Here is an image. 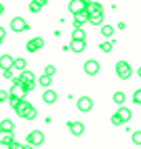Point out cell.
<instances>
[{
	"label": "cell",
	"instance_id": "30bf717a",
	"mask_svg": "<svg viewBox=\"0 0 141 149\" xmlns=\"http://www.w3.org/2000/svg\"><path fill=\"white\" fill-rule=\"evenodd\" d=\"M67 128H69V132H72L74 136L84 134V124L82 122H67Z\"/></svg>",
	"mask_w": 141,
	"mask_h": 149
},
{
	"label": "cell",
	"instance_id": "1f68e13d",
	"mask_svg": "<svg viewBox=\"0 0 141 149\" xmlns=\"http://www.w3.org/2000/svg\"><path fill=\"white\" fill-rule=\"evenodd\" d=\"M29 11H32V13H38V11H40V4L32 0V2H29Z\"/></svg>",
	"mask_w": 141,
	"mask_h": 149
},
{
	"label": "cell",
	"instance_id": "e0dca14e",
	"mask_svg": "<svg viewBox=\"0 0 141 149\" xmlns=\"http://www.w3.org/2000/svg\"><path fill=\"white\" fill-rule=\"evenodd\" d=\"M88 23L101 25V23H103V13H90V15H88Z\"/></svg>",
	"mask_w": 141,
	"mask_h": 149
},
{
	"label": "cell",
	"instance_id": "f546056e",
	"mask_svg": "<svg viewBox=\"0 0 141 149\" xmlns=\"http://www.w3.org/2000/svg\"><path fill=\"white\" fill-rule=\"evenodd\" d=\"M36 116H38V111H36V109L32 107V109H29V111H27V116H25V120H36Z\"/></svg>",
	"mask_w": 141,
	"mask_h": 149
},
{
	"label": "cell",
	"instance_id": "6da1fadb",
	"mask_svg": "<svg viewBox=\"0 0 141 149\" xmlns=\"http://www.w3.org/2000/svg\"><path fill=\"white\" fill-rule=\"evenodd\" d=\"M116 74H118L120 80H128L133 76V67L128 65V61H118L116 63Z\"/></svg>",
	"mask_w": 141,
	"mask_h": 149
},
{
	"label": "cell",
	"instance_id": "7a4b0ae2",
	"mask_svg": "<svg viewBox=\"0 0 141 149\" xmlns=\"http://www.w3.org/2000/svg\"><path fill=\"white\" fill-rule=\"evenodd\" d=\"M25 86L21 84V80H19V78H15V80H13V86H11V97L13 99H19V101H23V99H25Z\"/></svg>",
	"mask_w": 141,
	"mask_h": 149
},
{
	"label": "cell",
	"instance_id": "d4e9b609",
	"mask_svg": "<svg viewBox=\"0 0 141 149\" xmlns=\"http://www.w3.org/2000/svg\"><path fill=\"white\" fill-rule=\"evenodd\" d=\"M42 74H46V76H51V78H53V76L57 74V67H55V65H46Z\"/></svg>",
	"mask_w": 141,
	"mask_h": 149
},
{
	"label": "cell",
	"instance_id": "7c38bea8",
	"mask_svg": "<svg viewBox=\"0 0 141 149\" xmlns=\"http://www.w3.org/2000/svg\"><path fill=\"white\" fill-rule=\"evenodd\" d=\"M82 23H88V11H82V13L74 15V27H80Z\"/></svg>",
	"mask_w": 141,
	"mask_h": 149
},
{
	"label": "cell",
	"instance_id": "836d02e7",
	"mask_svg": "<svg viewBox=\"0 0 141 149\" xmlns=\"http://www.w3.org/2000/svg\"><path fill=\"white\" fill-rule=\"evenodd\" d=\"M2 76L6 78V80H11V78H13V74H11V69H2Z\"/></svg>",
	"mask_w": 141,
	"mask_h": 149
},
{
	"label": "cell",
	"instance_id": "ba28073f",
	"mask_svg": "<svg viewBox=\"0 0 141 149\" xmlns=\"http://www.w3.org/2000/svg\"><path fill=\"white\" fill-rule=\"evenodd\" d=\"M84 74H86V76H97V74H99V61L88 59V61L84 63Z\"/></svg>",
	"mask_w": 141,
	"mask_h": 149
},
{
	"label": "cell",
	"instance_id": "9c48e42d",
	"mask_svg": "<svg viewBox=\"0 0 141 149\" xmlns=\"http://www.w3.org/2000/svg\"><path fill=\"white\" fill-rule=\"evenodd\" d=\"M29 109H32V103H29V101H25V99H23V101H19V103H17L15 111H17V116H19V118H25Z\"/></svg>",
	"mask_w": 141,
	"mask_h": 149
},
{
	"label": "cell",
	"instance_id": "74e56055",
	"mask_svg": "<svg viewBox=\"0 0 141 149\" xmlns=\"http://www.w3.org/2000/svg\"><path fill=\"white\" fill-rule=\"evenodd\" d=\"M82 2H84V4H86V6H88V4H90V2H93V0H82Z\"/></svg>",
	"mask_w": 141,
	"mask_h": 149
},
{
	"label": "cell",
	"instance_id": "8992f818",
	"mask_svg": "<svg viewBox=\"0 0 141 149\" xmlns=\"http://www.w3.org/2000/svg\"><path fill=\"white\" fill-rule=\"evenodd\" d=\"M42 48H44V40H42V38H32V40L25 44L27 53H36V51H42Z\"/></svg>",
	"mask_w": 141,
	"mask_h": 149
},
{
	"label": "cell",
	"instance_id": "8d00e7d4",
	"mask_svg": "<svg viewBox=\"0 0 141 149\" xmlns=\"http://www.w3.org/2000/svg\"><path fill=\"white\" fill-rule=\"evenodd\" d=\"M4 13V6H2V2H0V15H2Z\"/></svg>",
	"mask_w": 141,
	"mask_h": 149
},
{
	"label": "cell",
	"instance_id": "ffe728a7",
	"mask_svg": "<svg viewBox=\"0 0 141 149\" xmlns=\"http://www.w3.org/2000/svg\"><path fill=\"white\" fill-rule=\"evenodd\" d=\"M0 130H8V132H13V130H15L13 120H2V122H0Z\"/></svg>",
	"mask_w": 141,
	"mask_h": 149
},
{
	"label": "cell",
	"instance_id": "9a60e30c",
	"mask_svg": "<svg viewBox=\"0 0 141 149\" xmlns=\"http://www.w3.org/2000/svg\"><path fill=\"white\" fill-rule=\"evenodd\" d=\"M42 101H44L46 105H53V103L57 101V93H55V91H51V88H48V91H44V95H42Z\"/></svg>",
	"mask_w": 141,
	"mask_h": 149
},
{
	"label": "cell",
	"instance_id": "4fadbf2b",
	"mask_svg": "<svg viewBox=\"0 0 141 149\" xmlns=\"http://www.w3.org/2000/svg\"><path fill=\"white\" fill-rule=\"evenodd\" d=\"M13 63H15V59L11 55H2L0 57V67L2 69H13Z\"/></svg>",
	"mask_w": 141,
	"mask_h": 149
},
{
	"label": "cell",
	"instance_id": "ab89813d",
	"mask_svg": "<svg viewBox=\"0 0 141 149\" xmlns=\"http://www.w3.org/2000/svg\"><path fill=\"white\" fill-rule=\"evenodd\" d=\"M25 149H34V145H27V147H25Z\"/></svg>",
	"mask_w": 141,
	"mask_h": 149
},
{
	"label": "cell",
	"instance_id": "cb8c5ba5",
	"mask_svg": "<svg viewBox=\"0 0 141 149\" xmlns=\"http://www.w3.org/2000/svg\"><path fill=\"white\" fill-rule=\"evenodd\" d=\"M101 36L103 38H112L114 36V27L112 25H101Z\"/></svg>",
	"mask_w": 141,
	"mask_h": 149
},
{
	"label": "cell",
	"instance_id": "603a6c76",
	"mask_svg": "<svg viewBox=\"0 0 141 149\" xmlns=\"http://www.w3.org/2000/svg\"><path fill=\"white\" fill-rule=\"evenodd\" d=\"M72 40H84V29H82V27H74Z\"/></svg>",
	"mask_w": 141,
	"mask_h": 149
},
{
	"label": "cell",
	"instance_id": "277c9868",
	"mask_svg": "<svg viewBox=\"0 0 141 149\" xmlns=\"http://www.w3.org/2000/svg\"><path fill=\"white\" fill-rule=\"evenodd\" d=\"M11 29H13L15 34H21V32H25V29H27L25 19H21V17H13V19H11Z\"/></svg>",
	"mask_w": 141,
	"mask_h": 149
},
{
	"label": "cell",
	"instance_id": "ac0fdd59",
	"mask_svg": "<svg viewBox=\"0 0 141 149\" xmlns=\"http://www.w3.org/2000/svg\"><path fill=\"white\" fill-rule=\"evenodd\" d=\"M36 84H40L42 88H48V86H51V76H46V74H42V76H40L38 80H36Z\"/></svg>",
	"mask_w": 141,
	"mask_h": 149
},
{
	"label": "cell",
	"instance_id": "44dd1931",
	"mask_svg": "<svg viewBox=\"0 0 141 149\" xmlns=\"http://www.w3.org/2000/svg\"><path fill=\"white\" fill-rule=\"evenodd\" d=\"M27 67V63H25V59H15V63H13V69H17V72H23V69Z\"/></svg>",
	"mask_w": 141,
	"mask_h": 149
},
{
	"label": "cell",
	"instance_id": "8fae6325",
	"mask_svg": "<svg viewBox=\"0 0 141 149\" xmlns=\"http://www.w3.org/2000/svg\"><path fill=\"white\" fill-rule=\"evenodd\" d=\"M13 141H15V134H13V132H8V130H0V145L8 147Z\"/></svg>",
	"mask_w": 141,
	"mask_h": 149
},
{
	"label": "cell",
	"instance_id": "484cf974",
	"mask_svg": "<svg viewBox=\"0 0 141 149\" xmlns=\"http://www.w3.org/2000/svg\"><path fill=\"white\" fill-rule=\"evenodd\" d=\"M133 103L135 105H141V88H137V91L133 93Z\"/></svg>",
	"mask_w": 141,
	"mask_h": 149
},
{
	"label": "cell",
	"instance_id": "d6a6232c",
	"mask_svg": "<svg viewBox=\"0 0 141 149\" xmlns=\"http://www.w3.org/2000/svg\"><path fill=\"white\" fill-rule=\"evenodd\" d=\"M8 149H25V145H21V143H11V145H8Z\"/></svg>",
	"mask_w": 141,
	"mask_h": 149
},
{
	"label": "cell",
	"instance_id": "5bb4252c",
	"mask_svg": "<svg viewBox=\"0 0 141 149\" xmlns=\"http://www.w3.org/2000/svg\"><path fill=\"white\" fill-rule=\"evenodd\" d=\"M116 113H118L120 118H122V122H124V124H128V122H130V118H133V111H130L128 107H120Z\"/></svg>",
	"mask_w": 141,
	"mask_h": 149
},
{
	"label": "cell",
	"instance_id": "2e32d148",
	"mask_svg": "<svg viewBox=\"0 0 141 149\" xmlns=\"http://www.w3.org/2000/svg\"><path fill=\"white\" fill-rule=\"evenodd\" d=\"M84 46H86L84 40H72V44H69V51H74V53H82V51H84Z\"/></svg>",
	"mask_w": 141,
	"mask_h": 149
},
{
	"label": "cell",
	"instance_id": "3957f363",
	"mask_svg": "<svg viewBox=\"0 0 141 149\" xmlns=\"http://www.w3.org/2000/svg\"><path fill=\"white\" fill-rule=\"evenodd\" d=\"M76 107H78V111L86 113V111L93 109V99H90V97H80L78 101H76Z\"/></svg>",
	"mask_w": 141,
	"mask_h": 149
},
{
	"label": "cell",
	"instance_id": "d6986e66",
	"mask_svg": "<svg viewBox=\"0 0 141 149\" xmlns=\"http://www.w3.org/2000/svg\"><path fill=\"white\" fill-rule=\"evenodd\" d=\"M86 11H88V15H90V13H103V6L99 4V2H90V4L86 6Z\"/></svg>",
	"mask_w": 141,
	"mask_h": 149
},
{
	"label": "cell",
	"instance_id": "f35d334b",
	"mask_svg": "<svg viewBox=\"0 0 141 149\" xmlns=\"http://www.w3.org/2000/svg\"><path fill=\"white\" fill-rule=\"evenodd\" d=\"M137 76H139V78H141V67H139V69H137Z\"/></svg>",
	"mask_w": 141,
	"mask_h": 149
},
{
	"label": "cell",
	"instance_id": "5b68a950",
	"mask_svg": "<svg viewBox=\"0 0 141 149\" xmlns=\"http://www.w3.org/2000/svg\"><path fill=\"white\" fill-rule=\"evenodd\" d=\"M44 143V134H42V130H32L27 134V145H42Z\"/></svg>",
	"mask_w": 141,
	"mask_h": 149
},
{
	"label": "cell",
	"instance_id": "e575fe53",
	"mask_svg": "<svg viewBox=\"0 0 141 149\" xmlns=\"http://www.w3.org/2000/svg\"><path fill=\"white\" fill-rule=\"evenodd\" d=\"M4 36H6V29H4V27H0V44H2V40H4Z\"/></svg>",
	"mask_w": 141,
	"mask_h": 149
},
{
	"label": "cell",
	"instance_id": "83f0119b",
	"mask_svg": "<svg viewBox=\"0 0 141 149\" xmlns=\"http://www.w3.org/2000/svg\"><path fill=\"white\" fill-rule=\"evenodd\" d=\"M130 139H133V143H135V145H141V130H135Z\"/></svg>",
	"mask_w": 141,
	"mask_h": 149
},
{
	"label": "cell",
	"instance_id": "7402d4cb",
	"mask_svg": "<svg viewBox=\"0 0 141 149\" xmlns=\"http://www.w3.org/2000/svg\"><path fill=\"white\" fill-rule=\"evenodd\" d=\"M112 99H114V103H116V105H122V103L126 101V95H124L122 91H118V93H114Z\"/></svg>",
	"mask_w": 141,
	"mask_h": 149
},
{
	"label": "cell",
	"instance_id": "4dcf8cb0",
	"mask_svg": "<svg viewBox=\"0 0 141 149\" xmlns=\"http://www.w3.org/2000/svg\"><path fill=\"white\" fill-rule=\"evenodd\" d=\"M8 99H11V93H6V91H0V101H8Z\"/></svg>",
	"mask_w": 141,
	"mask_h": 149
},
{
	"label": "cell",
	"instance_id": "52a82bcc",
	"mask_svg": "<svg viewBox=\"0 0 141 149\" xmlns=\"http://www.w3.org/2000/svg\"><path fill=\"white\" fill-rule=\"evenodd\" d=\"M67 8H69V13H72V15H78V13L86 11V4L82 2V0H69Z\"/></svg>",
	"mask_w": 141,
	"mask_h": 149
},
{
	"label": "cell",
	"instance_id": "f1b7e54d",
	"mask_svg": "<svg viewBox=\"0 0 141 149\" xmlns=\"http://www.w3.org/2000/svg\"><path fill=\"white\" fill-rule=\"evenodd\" d=\"M112 48H114L112 42H103V44H101V51H103V53H112Z\"/></svg>",
	"mask_w": 141,
	"mask_h": 149
},
{
	"label": "cell",
	"instance_id": "d590c367",
	"mask_svg": "<svg viewBox=\"0 0 141 149\" xmlns=\"http://www.w3.org/2000/svg\"><path fill=\"white\" fill-rule=\"evenodd\" d=\"M34 2H38V4H40V6H44V4H46V2H48V0H34Z\"/></svg>",
	"mask_w": 141,
	"mask_h": 149
},
{
	"label": "cell",
	"instance_id": "4316f807",
	"mask_svg": "<svg viewBox=\"0 0 141 149\" xmlns=\"http://www.w3.org/2000/svg\"><path fill=\"white\" fill-rule=\"evenodd\" d=\"M109 122H112V124H114V126H120V124H124V122H122V118H120V116H118V113H114V116H112V118H109Z\"/></svg>",
	"mask_w": 141,
	"mask_h": 149
}]
</instances>
